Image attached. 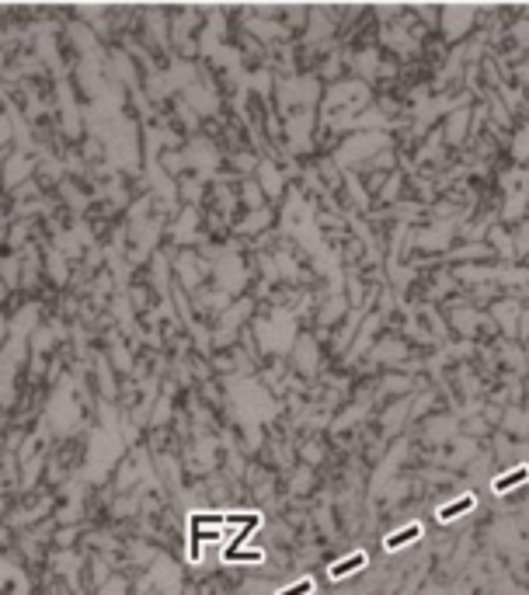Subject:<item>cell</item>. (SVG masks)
<instances>
[{
	"label": "cell",
	"instance_id": "obj_1",
	"mask_svg": "<svg viewBox=\"0 0 529 595\" xmlns=\"http://www.w3.org/2000/svg\"><path fill=\"white\" fill-rule=\"evenodd\" d=\"M359 568H366V554L359 550V554H352V557H345V561H334L331 568H327V575L338 582V578H348V575H355Z\"/></svg>",
	"mask_w": 529,
	"mask_h": 595
},
{
	"label": "cell",
	"instance_id": "obj_2",
	"mask_svg": "<svg viewBox=\"0 0 529 595\" xmlns=\"http://www.w3.org/2000/svg\"><path fill=\"white\" fill-rule=\"evenodd\" d=\"M418 536H422V526H418V522H411V526H404L401 533H390V536L383 540V547H387V550H401V547H408V543H411V540H418Z\"/></svg>",
	"mask_w": 529,
	"mask_h": 595
},
{
	"label": "cell",
	"instance_id": "obj_3",
	"mask_svg": "<svg viewBox=\"0 0 529 595\" xmlns=\"http://www.w3.org/2000/svg\"><path fill=\"white\" fill-rule=\"evenodd\" d=\"M529 477V467H516L512 474H502V477H495V495H505V491H512V488H519L523 481Z\"/></svg>",
	"mask_w": 529,
	"mask_h": 595
},
{
	"label": "cell",
	"instance_id": "obj_4",
	"mask_svg": "<svg viewBox=\"0 0 529 595\" xmlns=\"http://www.w3.org/2000/svg\"><path fill=\"white\" fill-rule=\"evenodd\" d=\"M474 508V495H463L460 501H453V505H442L439 508V522H449V519H460L463 512H470Z\"/></svg>",
	"mask_w": 529,
	"mask_h": 595
},
{
	"label": "cell",
	"instance_id": "obj_5",
	"mask_svg": "<svg viewBox=\"0 0 529 595\" xmlns=\"http://www.w3.org/2000/svg\"><path fill=\"white\" fill-rule=\"evenodd\" d=\"M199 540H219V533L212 529H202V526H192V547H188V557L199 564Z\"/></svg>",
	"mask_w": 529,
	"mask_h": 595
},
{
	"label": "cell",
	"instance_id": "obj_6",
	"mask_svg": "<svg viewBox=\"0 0 529 595\" xmlns=\"http://www.w3.org/2000/svg\"><path fill=\"white\" fill-rule=\"evenodd\" d=\"M223 561H247V564H261L265 554L261 550H223Z\"/></svg>",
	"mask_w": 529,
	"mask_h": 595
},
{
	"label": "cell",
	"instance_id": "obj_7",
	"mask_svg": "<svg viewBox=\"0 0 529 595\" xmlns=\"http://www.w3.org/2000/svg\"><path fill=\"white\" fill-rule=\"evenodd\" d=\"M226 519L223 515H212V512H192V519H188V526H223Z\"/></svg>",
	"mask_w": 529,
	"mask_h": 595
},
{
	"label": "cell",
	"instance_id": "obj_8",
	"mask_svg": "<svg viewBox=\"0 0 529 595\" xmlns=\"http://www.w3.org/2000/svg\"><path fill=\"white\" fill-rule=\"evenodd\" d=\"M310 592H314V578H303V582H296V585L282 589L279 595H310Z\"/></svg>",
	"mask_w": 529,
	"mask_h": 595
}]
</instances>
